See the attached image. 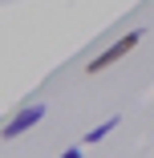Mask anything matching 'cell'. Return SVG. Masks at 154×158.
<instances>
[{
    "label": "cell",
    "mask_w": 154,
    "mask_h": 158,
    "mask_svg": "<svg viewBox=\"0 0 154 158\" xmlns=\"http://www.w3.org/2000/svg\"><path fill=\"white\" fill-rule=\"evenodd\" d=\"M118 122H122V118L114 114V118H106L102 126H94V130H89V134H85V146H98V142H102L106 134H114V130H118Z\"/></svg>",
    "instance_id": "3957f363"
},
{
    "label": "cell",
    "mask_w": 154,
    "mask_h": 158,
    "mask_svg": "<svg viewBox=\"0 0 154 158\" xmlns=\"http://www.w3.org/2000/svg\"><path fill=\"white\" fill-rule=\"evenodd\" d=\"M45 118V106H24L12 122H4V130H0V138H4V142H12V138H20L24 130H33V126Z\"/></svg>",
    "instance_id": "7a4b0ae2"
},
{
    "label": "cell",
    "mask_w": 154,
    "mask_h": 158,
    "mask_svg": "<svg viewBox=\"0 0 154 158\" xmlns=\"http://www.w3.org/2000/svg\"><path fill=\"white\" fill-rule=\"evenodd\" d=\"M57 158H81V146H69V150H61Z\"/></svg>",
    "instance_id": "277c9868"
},
{
    "label": "cell",
    "mask_w": 154,
    "mask_h": 158,
    "mask_svg": "<svg viewBox=\"0 0 154 158\" xmlns=\"http://www.w3.org/2000/svg\"><path fill=\"white\" fill-rule=\"evenodd\" d=\"M142 37H146L142 28H130L126 37H118V41H114V45H110L106 53H98L94 61H89V65H85V73H102V69H110L114 61H122V57H126L130 49H138V41H142Z\"/></svg>",
    "instance_id": "6da1fadb"
}]
</instances>
